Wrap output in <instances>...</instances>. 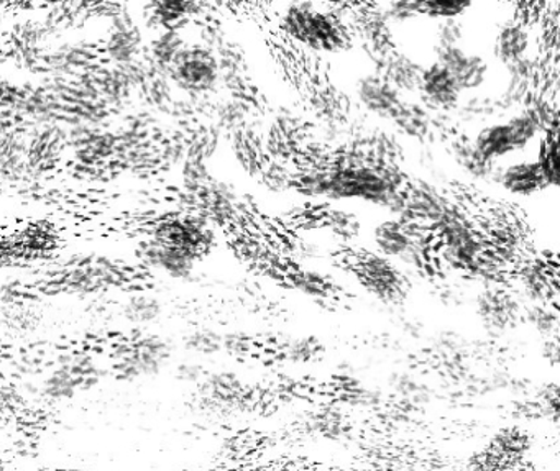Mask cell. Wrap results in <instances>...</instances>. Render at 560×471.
<instances>
[{
    "mask_svg": "<svg viewBox=\"0 0 560 471\" xmlns=\"http://www.w3.org/2000/svg\"><path fill=\"white\" fill-rule=\"evenodd\" d=\"M410 178L397 165H381L361 149L344 153L332 165L304 168L293 177L301 196L324 203H364L403 217V193Z\"/></svg>",
    "mask_w": 560,
    "mask_h": 471,
    "instance_id": "cell-1",
    "label": "cell"
},
{
    "mask_svg": "<svg viewBox=\"0 0 560 471\" xmlns=\"http://www.w3.org/2000/svg\"><path fill=\"white\" fill-rule=\"evenodd\" d=\"M110 378L106 355L93 349L58 353L34 382V395L45 406H70L89 396Z\"/></svg>",
    "mask_w": 560,
    "mask_h": 471,
    "instance_id": "cell-2",
    "label": "cell"
},
{
    "mask_svg": "<svg viewBox=\"0 0 560 471\" xmlns=\"http://www.w3.org/2000/svg\"><path fill=\"white\" fill-rule=\"evenodd\" d=\"M178 352L176 340L158 329L125 333L106 353L110 378L124 385L151 382L170 372Z\"/></svg>",
    "mask_w": 560,
    "mask_h": 471,
    "instance_id": "cell-3",
    "label": "cell"
},
{
    "mask_svg": "<svg viewBox=\"0 0 560 471\" xmlns=\"http://www.w3.org/2000/svg\"><path fill=\"white\" fill-rule=\"evenodd\" d=\"M281 27L288 37L316 53L338 55L352 47V32L338 9H320L311 2H294L284 8Z\"/></svg>",
    "mask_w": 560,
    "mask_h": 471,
    "instance_id": "cell-4",
    "label": "cell"
},
{
    "mask_svg": "<svg viewBox=\"0 0 560 471\" xmlns=\"http://www.w3.org/2000/svg\"><path fill=\"white\" fill-rule=\"evenodd\" d=\"M434 250L443 265L467 273L487 252L488 243L458 206L434 227Z\"/></svg>",
    "mask_w": 560,
    "mask_h": 471,
    "instance_id": "cell-5",
    "label": "cell"
},
{
    "mask_svg": "<svg viewBox=\"0 0 560 471\" xmlns=\"http://www.w3.org/2000/svg\"><path fill=\"white\" fill-rule=\"evenodd\" d=\"M171 86L180 96L204 100L220 86L216 55L200 44L191 41L167 73Z\"/></svg>",
    "mask_w": 560,
    "mask_h": 471,
    "instance_id": "cell-6",
    "label": "cell"
},
{
    "mask_svg": "<svg viewBox=\"0 0 560 471\" xmlns=\"http://www.w3.org/2000/svg\"><path fill=\"white\" fill-rule=\"evenodd\" d=\"M352 266H354L355 278L375 301L393 307L406 299V276L397 263L377 253L365 252L355 258Z\"/></svg>",
    "mask_w": 560,
    "mask_h": 471,
    "instance_id": "cell-7",
    "label": "cell"
},
{
    "mask_svg": "<svg viewBox=\"0 0 560 471\" xmlns=\"http://www.w3.org/2000/svg\"><path fill=\"white\" fill-rule=\"evenodd\" d=\"M150 239L160 240L200 258L212 249L216 233L212 222L206 216L187 214L160 220L151 230Z\"/></svg>",
    "mask_w": 560,
    "mask_h": 471,
    "instance_id": "cell-8",
    "label": "cell"
},
{
    "mask_svg": "<svg viewBox=\"0 0 560 471\" xmlns=\"http://www.w3.org/2000/svg\"><path fill=\"white\" fill-rule=\"evenodd\" d=\"M196 392L200 411L207 414H232L244 404L247 386L244 378L232 370H207Z\"/></svg>",
    "mask_w": 560,
    "mask_h": 471,
    "instance_id": "cell-9",
    "label": "cell"
},
{
    "mask_svg": "<svg viewBox=\"0 0 560 471\" xmlns=\"http://www.w3.org/2000/svg\"><path fill=\"white\" fill-rule=\"evenodd\" d=\"M148 35L127 12L112 17L99 53L109 67H129L144 60Z\"/></svg>",
    "mask_w": 560,
    "mask_h": 471,
    "instance_id": "cell-10",
    "label": "cell"
},
{
    "mask_svg": "<svg viewBox=\"0 0 560 471\" xmlns=\"http://www.w3.org/2000/svg\"><path fill=\"white\" fill-rule=\"evenodd\" d=\"M403 219L401 222L414 224L433 230L439 226L455 204L446 194L426 180H410L403 193Z\"/></svg>",
    "mask_w": 560,
    "mask_h": 471,
    "instance_id": "cell-11",
    "label": "cell"
},
{
    "mask_svg": "<svg viewBox=\"0 0 560 471\" xmlns=\"http://www.w3.org/2000/svg\"><path fill=\"white\" fill-rule=\"evenodd\" d=\"M138 259L150 275L173 282L193 281L199 262L197 256L150 237L142 243Z\"/></svg>",
    "mask_w": 560,
    "mask_h": 471,
    "instance_id": "cell-12",
    "label": "cell"
},
{
    "mask_svg": "<svg viewBox=\"0 0 560 471\" xmlns=\"http://www.w3.org/2000/svg\"><path fill=\"white\" fill-rule=\"evenodd\" d=\"M529 451V437L520 427L498 431L484 448L472 457V471H508L521 463Z\"/></svg>",
    "mask_w": 560,
    "mask_h": 471,
    "instance_id": "cell-13",
    "label": "cell"
},
{
    "mask_svg": "<svg viewBox=\"0 0 560 471\" xmlns=\"http://www.w3.org/2000/svg\"><path fill=\"white\" fill-rule=\"evenodd\" d=\"M434 61L449 71L462 96L480 93L490 80L487 58L465 47L434 48Z\"/></svg>",
    "mask_w": 560,
    "mask_h": 471,
    "instance_id": "cell-14",
    "label": "cell"
},
{
    "mask_svg": "<svg viewBox=\"0 0 560 471\" xmlns=\"http://www.w3.org/2000/svg\"><path fill=\"white\" fill-rule=\"evenodd\" d=\"M475 311L485 330L497 337L521 323L523 302L501 286H487L475 301Z\"/></svg>",
    "mask_w": 560,
    "mask_h": 471,
    "instance_id": "cell-15",
    "label": "cell"
},
{
    "mask_svg": "<svg viewBox=\"0 0 560 471\" xmlns=\"http://www.w3.org/2000/svg\"><path fill=\"white\" fill-rule=\"evenodd\" d=\"M354 97L368 116L388 123L404 102V97L375 68L355 80Z\"/></svg>",
    "mask_w": 560,
    "mask_h": 471,
    "instance_id": "cell-16",
    "label": "cell"
},
{
    "mask_svg": "<svg viewBox=\"0 0 560 471\" xmlns=\"http://www.w3.org/2000/svg\"><path fill=\"white\" fill-rule=\"evenodd\" d=\"M119 319L125 333H144L157 329L167 316V304L157 292L148 289H135L127 292L119 302Z\"/></svg>",
    "mask_w": 560,
    "mask_h": 471,
    "instance_id": "cell-17",
    "label": "cell"
},
{
    "mask_svg": "<svg viewBox=\"0 0 560 471\" xmlns=\"http://www.w3.org/2000/svg\"><path fill=\"white\" fill-rule=\"evenodd\" d=\"M417 99L436 113H452L461 102L462 93L449 71L433 61L424 67Z\"/></svg>",
    "mask_w": 560,
    "mask_h": 471,
    "instance_id": "cell-18",
    "label": "cell"
},
{
    "mask_svg": "<svg viewBox=\"0 0 560 471\" xmlns=\"http://www.w3.org/2000/svg\"><path fill=\"white\" fill-rule=\"evenodd\" d=\"M494 183L514 197H531L546 190L537 158H514L498 165Z\"/></svg>",
    "mask_w": 560,
    "mask_h": 471,
    "instance_id": "cell-19",
    "label": "cell"
},
{
    "mask_svg": "<svg viewBox=\"0 0 560 471\" xmlns=\"http://www.w3.org/2000/svg\"><path fill=\"white\" fill-rule=\"evenodd\" d=\"M533 28L523 19H513L498 27L491 41V55L501 67H510L514 61L533 57Z\"/></svg>",
    "mask_w": 560,
    "mask_h": 471,
    "instance_id": "cell-20",
    "label": "cell"
},
{
    "mask_svg": "<svg viewBox=\"0 0 560 471\" xmlns=\"http://www.w3.org/2000/svg\"><path fill=\"white\" fill-rule=\"evenodd\" d=\"M471 143L472 148L480 156L482 160L491 165L504 164V161L511 160L514 155H518L510 129H508L507 120L503 117L500 120H494V122L482 125L472 136Z\"/></svg>",
    "mask_w": 560,
    "mask_h": 471,
    "instance_id": "cell-21",
    "label": "cell"
},
{
    "mask_svg": "<svg viewBox=\"0 0 560 471\" xmlns=\"http://www.w3.org/2000/svg\"><path fill=\"white\" fill-rule=\"evenodd\" d=\"M375 70L384 74L388 83H390L404 99H414V97H417L424 67L419 61L414 60L411 55L394 48Z\"/></svg>",
    "mask_w": 560,
    "mask_h": 471,
    "instance_id": "cell-22",
    "label": "cell"
},
{
    "mask_svg": "<svg viewBox=\"0 0 560 471\" xmlns=\"http://www.w3.org/2000/svg\"><path fill=\"white\" fill-rule=\"evenodd\" d=\"M437 116L419 99H404L390 123L404 138L424 142L436 132Z\"/></svg>",
    "mask_w": 560,
    "mask_h": 471,
    "instance_id": "cell-23",
    "label": "cell"
},
{
    "mask_svg": "<svg viewBox=\"0 0 560 471\" xmlns=\"http://www.w3.org/2000/svg\"><path fill=\"white\" fill-rule=\"evenodd\" d=\"M184 27L181 28H157L154 35L147 38L145 48V61L154 70L167 74L171 64L174 63L181 51L190 45Z\"/></svg>",
    "mask_w": 560,
    "mask_h": 471,
    "instance_id": "cell-24",
    "label": "cell"
},
{
    "mask_svg": "<svg viewBox=\"0 0 560 471\" xmlns=\"http://www.w3.org/2000/svg\"><path fill=\"white\" fill-rule=\"evenodd\" d=\"M451 156L459 171L472 183H494L498 165L482 160L472 148L471 136H459L451 142Z\"/></svg>",
    "mask_w": 560,
    "mask_h": 471,
    "instance_id": "cell-25",
    "label": "cell"
},
{
    "mask_svg": "<svg viewBox=\"0 0 560 471\" xmlns=\"http://www.w3.org/2000/svg\"><path fill=\"white\" fill-rule=\"evenodd\" d=\"M455 117L461 122L468 125H485V123L494 122L495 119H501L503 107L500 99L494 94L474 93L465 94L459 102L458 109L454 110Z\"/></svg>",
    "mask_w": 560,
    "mask_h": 471,
    "instance_id": "cell-26",
    "label": "cell"
},
{
    "mask_svg": "<svg viewBox=\"0 0 560 471\" xmlns=\"http://www.w3.org/2000/svg\"><path fill=\"white\" fill-rule=\"evenodd\" d=\"M178 342V350L190 359L204 360L214 359L222 353V333L212 327L199 326L186 330Z\"/></svg>",
    "mask_w": 560,
    "mask_h": 471,
    "instance_id": "cell-27",
    "label": "cell"
},
{
    "mask_svg": "<svg viewBox=\"0 0 560 471\" xmlns=\"http://www.w3.org/2000/svg\"><path fill=\"white\" fill-rule=\"evenodd\" d=\"M322 224L327 232L341 242H354L364 233V220L358 214L341 206L327 207L322 213Z\"/></svg>",
    "mask_w": 560,
    "mask_h": 471,
    "instance_id": "cell-28",
    "label": "cell"
},
{
    "mask_svg": "<svg viewBox=\"0 0 560 471\" xmlns=\"http://www.w3.org/2000/svg\"><path fill=\"white\" fill-rule=\"evenodd\" d=\"M288 282L294 291L314 302L329 301L333 294V286L322 273L309 268H297L288 273Z\"/></svg>",
    "mask_w": 560,
    "mask_h": 471,
    "instance_id": "cell-29",
    "label": "cell"
},
{
    "mask_svg": "<svg viewBox=\"0 0 560 471\" xmlns=\"http://www.w3.org/2000/svg\"><path fill=\"white\" fill-rule=\"evenodd\" d=\"M248 117H251V110H248L245 99H241V97H229V99L222 100L214 113L217 129L232 136L247 130Z\"/></svg>",
    "mask_w": 560,
    "mask_h": 471,
    "instance_id": "cell-30",
    "label": "cell"
},
{
    "mask_svg": "<svg viewBox=\"0 0 560 471\" xmlns=\"http://www.w3.org/2000/svg\"><path fill=\"white\" fill-rule=\"evenodd\" d=\"M390 386L394 395L400 396L401 401L407 404L421 406L429 401V386L416 373L406 372V370L393 373Z\"/></svg>",
    "mask_w": 560,
    "mask_h": 471,
    "instance_id": "cell-31",
    "label": "cell"
},
{
    "mask_svg": "<svg viewBox=\"0 0 560 471\" xmlns=\"http://www.w3.org/2000/svg\"><path fill=\"white\" fill-rule=\"evenodd\" d=\"M311 106H313L316 116L326 123H341L342 117L348 110L344 96L332 87H319V89L314 90Z\"/></svg>",
    "mask_w": 560,
    "mask_h": 471,
    "instance_id": "cell-32",
    "label": "cell"
},
{
    "mask_svg": "<svg viewBox=\"0 0 560 471\" xmlns=\"http://www.w3.org/2000/svg\"><path fill=\"white\" fill-rule=\"evenodd\" d=\"M281 353H283L284 360L294 365H306L322 355L324 346L316 337L293 336L284 340Z\"/></svg>",
    "mask_w": 560,
    "mask_h": 471,
    "instance_id": "cell-33",
    "label": "cell"
},
{
    "mask_svg": "<svg viewBox=\"0 0 560 471\" xmlns=\"http://www.w3.org/2000/svg\"><path fill=\"white\" fill-rule=\"evenodd\" d=\"M521 323L527 324L531 329L536 330L546 340L556 336L557 326H559L556 311H552L547 302H533V304L523 305Z\"/></svg>",
    "mask_w": 560,
    "mask_h": 471,
    "instance_id": "cell-34",
    "label": "cell"
},
{
    "mask_svg": "<svg viewBox=\"0 0 560 471\" xmlns=\"http://www.w3.org/2000/svg\"><path fill=\"white\" fill-rule=\"evenodd\" d=\"M472 8L474 4L471 2H459V0H429V2H421V17L429 19L437 24L446 21H461Z\"/></svg>",
    "mask_w": 560,
    "mask_h": 471,
    "instance_id": "cell-35",
    "label": "cell"
},
{
    "mask_svg": "<svg viewBox=\"0 0 560 471\" xmlns=\"http://www.w3.org/2000/svg\"><path fill=\"white\" fill-rule=\"evenodd\" d=\"M309 427L313 434L322 438H330V440H341L344 435H348L349 431L344 415L339 411H332V409L316 412L309 419Z\"/></svg>",
    "mask_w": 560,
    "mask_h": 471,
    "instance_id": "cell-36",
    "label": "cell"
},
{
    "mask_svg": "<svg viewBox=\"0 0 560 471\" xmlns=\"http://www.w3.org/2000/svg\"><path fill=\"white\" fill-rule=\"evenodd\" d=\"M381 17L385 19L391 28L401 27V25L411 24L421 17V2H403V0H393V2H384L377 4Z\"/></svg>",
    "mask_w": 560,
    "mask_h": 471,
    "instance_id": "cell-37",
    "label": "cell"
},
{
    "mask_svg": "<svg viewBox=\"0 0 560 471\" xmlns=\"http://www.w3.org/2000/svg\"><path fill=\"white\" fill-rule=\"evenodd\" d=\"M170 372L180 385L197 388L206 376L207 369L199 360L183 357V359H176Z\"/></svg>",
    "mask_w": 560,
    "mask_h": 471,
    "instance_id": "cell-38",
    "label": "cell"
},
{
    "mask_svg": "<svg viewBox=\"0 0 560 471\" xmlns=\"http://www.w3.org/2000/svg\"><path fill=\"white\" fill-rule=\"evenodd\" d=\"M465 27L461 21L439 22L434 48L464 47Z\"/></svg>",
    "mask_w": 560,
    "mask_h": 471,
    "instance_id": "cell-39",
    "label": "cell"
},
{
    "mask_svg": "<svg viewBox=\"0 0 560 471\" xmlns=\"http://www.w3.org/2000/svg\"><path fill=\"white\" fill-rule=\"evenodd\" d=\"M252 339L241 330L222 333V353L231 357H244L251 352Z\"/></svg>",
    "mask_w": 560,
    "mask_h": 471,
    "instance_id": "cell-40",
    "label": "cell"
},
{
    "mask_svg": "<svg viewBox=\"0 0 560 471\" xmlns=\"http://www.w3.org/2000/svg\"><path fill=\"white\" fill-rule=\"evenodd\" d=\"M365 471H400L398 468L390 467V464H377V467L368 468Z\"/></svg>",
    "mask_w": 560,
    "mask_h": 471,
    "instance_id": "cell-41",
    "label": "cell"
}]
</instances>
